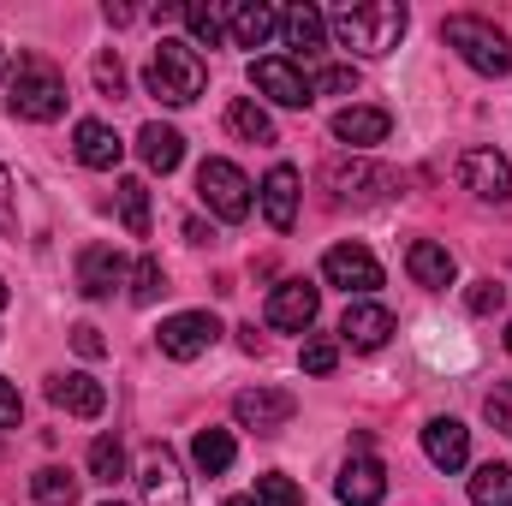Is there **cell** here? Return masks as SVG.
Masks as SVG:
<instances>
[{
  "instance_id": "28",
  "label": "cell",
  "mask_w": 512,
  "mask_h": 506,
  "mask_svg": "<svg viewBox=\"0 0 512 506\" xmlns=\"http://www.w3.org/2000/svg\"><path fill=\"white\" fill-rule=\"evenodd\" d=\"M30 495H36V506H78V477L60 465H42L30 477Z\"/></svg>"
},
{
  "instance_id": "43",
  "label": "cell",
  "mask_w": 512,
  "mask_h": 506,
  "mask_svg": "<svg viewBox=\"0 0 512 506\" xmlns=\"http://www.w3.org/2000/svg\"><path fill=\"white\" fill-rule=\"evenodd\" d=\"M227 506H262V501H256V495H233Z\"/></svg>"
},
{
  "instance_id": "32",
  "label": "cell",
  "mask_w": 512,
  "mask_h": 506,
  "mask_svg": "<svg viewBox=\"0 0 512 506\" xmlns=\"http://www.w3.org/2000/svg\"><path fill=\"white\" fill-rule=\"evenodd\" d=\"M90 477L108 483V489L126 477V447H120L114 435H96V441H90Z\"/></svg>"
},
{
  "instance_id": "22",
  "label": "cell",
  "mask_w": 512,
  "mask_h": 506,
  "mask_svg": "<svg viewBox=\"0 0 512 506\" xmlns=\"http://www.w3.org/2000/svg\"><path fill=\"white\" fill-rule=\"evenodd\" d=\"M387 131H393V114H387V108H340V114H334V137L352 143V149L387 143Z\"/></svg>"
},
{
  "instance_id": "19",
  "label": "cell",
  "mask_w": 512,
  "mask_h": 506,
  "mask_svg": "<svg viewBox=\"0 0 512 506\" xmlns=\"http://www.w3.org/2000/svg\"><path fill=\"white\" fill-rule=\"evenodd\" d=\"M423 453H429L435 471H459V465L471 459V429H465L459 417H435V423L423 429Z\"/></svg>"
},
{
  "instance_id": "3",
  "label": "cell",
  "mask_w": 512,
  "mask_h": 506,
  "mask_svg": "<svg viewBox=\"0 0 512 506\" xmlns=\"http://www.w3.org/2000/svg\"><path fill=\"white\" fill-rule=\"evenodd\" d=\"M143 84H149V96H155V102H167V108H191V102L203 96L209 72H203V60H197V48H191V42L161 36V48L149 54Z\"/></svg>"
},
{
  "instance_id": "16",
  "label": "cell",
  "mask_w": 512,
  "mask_h": 506,
  "mask_svg": "<svg viewBox=\"0 0 512 506\" xmlns=\"http://www.w3.org/2000/svg\"><path fill=\"white\" fill-rule=\"evenodd\" d=\"M280 30V12L268 0H233L227 6V36L233 48H268V36Z\"/></svg>"
},
{
  "instance_id": "12",
  "label": "cell",
  "mask_w": 512,
  "mask_h": 506,
  "mask_svg": "<svg viewBox=\"0 0 512 506\" xmlns=\"http://www.w3.org/2000/svg\"><path fill=\"white\" fill-rule=\"evenodd\" d=\"M137 483H143V501H149V506H191V495H185V477H179V459H173V447H161V441L143 453Z\"/></svg>"
},
{
  "instance_id": "14",
  "label": "cell",
  "mask_w": 512,
  "mask_h": 506,
  "mask_svg": "<svg viewBox=\"0 0 512 506\" xmlns=\"http://www.w3.org/2000/svg\"><path fill=\"white\" fill-rule=\"evenodd\" d=\"M334 495H340L346 506H382V501H387V471H382V459H370V453L346 459V471H340Z\"/></svg>"
},
{
  "instance_id": "7",
  "label": "cell",
  "mask_w": 512,
  "mask_h": 506,
  "mask_svg": "<svg viewBox=\"0 0 512 506\" xmlns=\"http://www.w3.org/2000/svg\"><path fill=\"white\" fill-rule=\"evenodd\" d=\"M322 280L340 286L346 298H364V292L382 286V262L364 251V245H334V251L322 256Z\"/></svg>"
},
{
  "instance_id": "42",
  "label": "cell",
  "mask_w": 512,
  "mask_h": 506,
  "mask_svg": "<svg viewBox=\"0 0 512 506\" xmlns=\"http://www.w3.org/2000/svg\"><path fill=\"white\" fill-rule=\"evenodd\" d=\"M0 215L12 221V179H6V161H0Z\"/></svg>"
},
{
  "instance_id": "20",
  "label": "cell",
  "mask_w": 512,
  "mask_h": 506,
  "mask_svg": "<svg viewBox=\"0 0 512 506\" xmlns=\"http://www.w3.org/2000/svg\"><path fill=\"white\" fill-rule=\"evenodd\" d=\"M72 149H78V161H84V167H96V173H114V167H120V155H126L120 131L102 126V120H78V131H72Z\"/></svg>"
},
{
  "instance_id": "17",
  "label": "cell",
  "mask_w": 512,
  "mask_h": 506,
  "mask_svg": "<svg viewBox=\"0 0 512 506\" xmlns=\"http://www.w3.org/2000/svg\"><path fill=\"white\" fill-rule=\"evenodd\" d=\"M120 280H131V268L114 245H90V251L78 256V292L84 298H108Z\"/></svg>"
},
{
  "instance_id": "33",
  "label": "cell",
  "mask_w": 512,
  "mask_h": 506,
  "mask_svg": "<svg viewBox=\"0 0 512 506\" xmlns=\"http://www.w3.org/2000/svg\"><path fill=\"white\" fill-rule=\"evenodd\" d=\"M167 292V268L155 262V256H143L137 268H131V304H155Z\"/></svg>"
},
{
  "instance_id": "4",
  "label": "cell",
  "mask_w": 512,
  "mask_h": 506,
  "mask_svg": "<svg viewBox=\"0 0 512 506\" xmlns=\"http://www.w3.org/2000/svg\"><path fill=\"white\" fill-rule=\"evenodd\" d=\"M441 36H447V48H459V60H465L471 72H483V78H507V72H512V42H507V30H495L489 18L453 12V18L441 24Z\"/></svg>"
},
{
  "instance_id": "13",
  "label": "cell",
  "mask_w": 512,
  "mask_h": 506,
  "mask_svg": "<svg viewBox=\"0 0 512 506\" xmlns=\"http://www.w3.org/2000/svg\"><path fill=\"white\" fill-rule=\"evenodd\" d=\"M387 334H393V310L387 304H370V298H352L346 304V316H340V340L346 346L376 352V346H387Z\"/></svg>"
},
{
  "instance_id": "44",
  "label": "cell",
  "mask_w": 512,
  "mask_h": 506,
  "mask_svg": "<svg viewBox=\"0 0 512 506\" xmlns=\"http://www.w3.org/2000/svg\"><path fill=\"white\" fill-rule=\"evenodd\" d=\"M0 78H12V60H6V48H0Z\"/></svg>"
},
{
  "instance_id": "21",
  "label": "cell",
  "mask_w": 512,
  "mask_h": 506,
  "mask_svg": "<svg viewBox=\"0 0 512 506\" xmlns=\"http://www.w3.org/2000/svg\"><path fill=\"white\" fill-rule=\"evenodd\" d=\"M405 268H411V280L417 286H429V292H447L453 280H459V262L447 245H435V239H417L411 251H405Z\"/></svg>"
},
{
  "instance_id": "9",
  "label": "cell",
  "mask_w": 512,
  "mask_h": 506,
  "mask_svg": "<svg viewBox=\"0 0 512 506\" xmlns=\"http://www.w3.org/2000/svg\"><path fill=\"white\" fill-rule=\"evenodd\" d=\"M459 179H465V191H477L483 203H512V161L501 149H465V155H459Z\"/></svg>"
},
{
  "instance_id": "31",
  "label": "cell",
  "mask_w": 512,
  "mask_h": 506,
  "mask_svg": "<svg viewBox=\"0 0 512 506\" xmlns=\"http://www.w3.org/2000/svg\"><path fill=\"white\" fill-rule=\"evenodd\" d=\"M179 18H185V30H191L203 48H215V42L227 36V12H221V6H203V0H191V6H179Z\"/></svg>"
},
{
  "instance_id": "30",
  "label": "cell",
  "mask_w": 512,
  "mask_h": 506,
  "mask_svg": "<svg viewBox=\"0 0 512 506\" xmlns=\"http://www.w3.org/2000/svg\"><path fill=\"white\" fill-rule=\"evenodd\" d=\"M471 506H512V465H483L471 477Z\"/></svg>"
},
{
  "instance_id": "27",
  "label": "cell",
  "mask_w": 512,
  "mask_h": 506,
  "mask_svg": "<svg viewBox=\"0 0 512 506\" xmlns=\"http://www.w3.org/2000/svg\"><path fill=\"white\" fill-rule=\"evenodd\" d=\"M227 131L245 137V143H274V120L256 108L251 96H233V102H227Z\"/></svg>"
},
{
  "instance_id": "15",
  "label": "cell",
  "mask_w": 512,
  "mask_h": 506,
  "mask_svg": "<svg viewBox=\"0 0 512 506\" xmlns=\"http://www.w3.org/2000/svg\"><path fill=\"white\" fill-rule=\"evenodd\" d=\"M48 399H54L66 417H102V411H108V387H102L96 376H84V370L54 376L48 381Z\"/></svg>"
},
{
  "instance_id": "10",
  "label": "cell",
  "mask_w": 512,
  "mask_h": 506,
  "mask_svg": "<svg viewBox=\"0 0 512 506\" xmlns=\"http://www.w3.org/2000/svg\"><path fill=\"white\" fill-rule=\"evenodd\" d=\"M292 411H298V399H292L286 387H245V393L233 399V417H239V429H256V435H274V429H286V423H292Z\"/></svg>"
},
{
  "instance_id": "41",
  "label": "cell",
  "mask_w": 512,
  "mask_h": 506,
  "mask_svg": "<svg viewBox=\"0 0 512 506\" xmlns=\"http://www.w3.org/2000/svg\"><path fill=\"white\" fill-rule=\"evenodd\" d=\"M24 417V399H18V387L12 381H0V429H12Z\"/></svg>"
},
{
  "instance_id": "34",
  "label": "cell",
  "mask_w": 512,
  "mask_h": 506,
  "mask_svg": "<svg viewBox=\"0 0 512 506\" xmlns=\"http://www.w3.org/2000/svg\"><path fill=\"white\" fill-rule=\"evenodd\" d=\"M90 78H96V90H102L108 102H120V96H126V66H120V54H114V48H102V54H96Z\"/></svg>"
},
{
  "instance_id": "40",
  "label": "cell",
  "mask_w": 512,
  "mask_h": 506,
  "mask_svg": "<svg viewBox=\"0 0 512 506\" xmlns=\"http://www.w3.org/2000/svg\"><path fill=\"white\" fill-rule=\"evenodd\" d=\"M72 346H78V358H102V352H108V346H102V328H90V322L72 328Z\"/></svg>"
},
{
  "instance_id": "29",
  "label": "cell",
  "mask_w": 512,
  "mask_h": 506,
  "mask_svg": "<svg viewBox=\"0 0 512 506\" xmlns=\"http://www.w3.org/2000/svg\"><path fill=\"white\" fill-rule=\"evenodd\" d=\"M120 221H126L131 239H149V185L143 179H120Z\"/></svg>"
},
{
  "instance_id": "45",
  "label": "cell",
  "mask_w": 512,
  "mask_h": 506,
  "mask_svg": "<svg viewBox=\"0 0 512 506\" xmlns=\"http://www.w3.org/2000/svg\"><path fill=\"white\" fill-rule=\"evenodd\" d=\"M6 304H12V292H6V280H0V310H6Z\"/></svg>"
},
{
  "instance_id": "1",
  "label": "cell",
  "mask_w": 512,
  "mask_h": 506,
  "mask_svg": "<svg viewBox=\"0 0 512 506\" xmlns=\"http://www.w3.org/2000/svg\"><path fill=\"white\" fill-rule=\"evenodd\" d=\"M405 24H411V12L399 6V0H364V6H340L334 18H328V30L340 36V48H352V54H364V60H382L399 48V36H405Z\"/></svg>"
},
{
  "instance_id": "47",
  "label": "cell",
  "mask_w": 512,
  "mask_h": 506,
  "mask_svg": "<svg viewBox=\"0 0 512 506\" xmlns=\"http://www.w3.org/2000/svg\"><path fill=\"white\" fill-rule=\"evenodd\" d=\"M108 506H120V501H108Z\"/></svg>"
},
{
  "instance_id": "25",
  "label": "cell",
  "mask_w": 512,
  "mask_h": 506,
  "mask_svg": "<svg viewBox=\"0 0 512 506\" xmlns=\"http://www.w3.org/2000/svg\"><path fill=\"white\" fill-rule=\"evenodd\" d=\"M233 435L227 429H197V441H191V459H197V471L203 477H221V471H233Z\"/></svg>"
},
{
  "instance_id": "36",
  "label": "cell",
  "mask_w": 512,
  "mask_h": 506,
  "mask_svg": "<svg viewBox=\"0 0 512 506\" xmlns=\"http://www.w3.org/2000/svg\"><path fill=\"white\" fill-rule=\"evenodd\" d=\"M352 90H358V72L352 66H322L310 78V96H352Z\"/></svg>"
},
{
  "instance_id": "23",
  "label": "cell",
  "mask_w": 512,
  "mask_h": 506,
  "mask_svg": "<svg viewBox=\"0 0 512 506\" xmlns=\"http://www.w3.org/2000/svg\"><path fill=\"white\" fill-rule=\"evenodd\" d=\"M137 155H143L149 173H173V167L185 161V137L173 126H161V120H149V126L137 131Z\"/></svg>"
},
{
  "instance_id": "39",
  "label": "cell",
  "mask_w": 512,
  "mask_h": 506,
  "mask_svg": "<svg viewBox=\"0 0 512 506\" xmlns=\"http://www.w3.org/2000/svg\"><path fill=\"white\" fill-rule=\"evenodd\" d=\"M334 364H340V346L334 340H310L304 346V370L310 376H334Z\"/></svg>"
},
{
  "instance_id": "11",
  "label": "cell",
  "mask_w": 512,
  "mask_h": 506,
  "mask_svg": "<svg viewBox=\"0 0 512 506\" xmlns=\"http://www.w3.org/2000/svg\"><path fill=\"white\" fill-rule=\"evenodd\" d=\"M316 310H322V292L310 280H280L268 292V328H280V334H304L316 322Z\"/></svg>"
},
{
  "instance_id": "18",
  "label": "cell",
  "mask_w": 512,
  "mask_h": 506,
  "mask_svg": "<svg viewBox=\"0 0 512 506\" xmlns=\"http://www.w3.org/2000/svg\"><path fill=\"white\" fill-rule=\"evenodd\" d=\"M262 215H268L274 233H292L298 227V173L286 161L268 167V179H262Z\"/></svg>"
},
{
  "instance_id": "35",
  "label": "cell",
  "mask_w": 512,
  "mask_h": 506,
  "mask_svg": "<svg viewBox=\"0 0 512 506\" xmlns=\"http://www.w3.org/2000/svg\"><path fill=\"white\" fill-rule=\"evenodd\" d=\"M256 501H262V506H304V489H298L292 477L268 471V477H256Z\"/></svg>"
},
{
  "instance_id": "5",
  "label": "cell",
  "mask_w": 512,
  "mask_h": 506,
  "mask_svg": "<svg viewBox=\"0 0 512 506\" xmlns=\"http://www.w3.org/2000/svg\"><path fill=\"white\" fill-rule=\"evenodd\" d=\"M197 197H203L209 215H221V221H245V215H251V179H245L227 155H209V161L197 167Z\"/></svg>"
},
{
  "instance_id": "26",
  "label": "cell",
  "mask_w": 512,
  "mask_h": 506,
  "mask_svg": "<svg viewBox=\"0 0 512 506\" xmlns=\"http://www.w3.org/2000/svg\"><path fill=\"white\" fill-rule=\"evenodd\" d=\"M322 179H328L340 197H376L370 185H387V173L364 167V161H328V167H322Z\"/></svg>"
},
{
  "instance_id": "8",
  "label": "cell",
  "mask_w": 512,
  "mask_h": 506,
  "mask_svg": "<svg viewBox=\"0 0 512 506\" xmlns=\"http://www.w3.org/2000/svg\"><path fill=\"white\" fill-rule=\"evenodd\" d=\"M251 84L274 102V108H310V102H316V96H310V78H304L292 60H280V54L251 60Z\"/></svg>"
},
{
  "instance_id": "38",
  "label": "cell",
  "mask_w": 512,
  "mask_h": 506,
  "mask_svg": "<svg viewBox=\"0 0 512 506\" xmlns=\"http://www.w3.org/2000/svg\"><path fill=\"white\" fill-rule=\"evenodd\" d=\"M507 304V286H495V280H477L471 292H465V310L471 316H489V310H501Z\"/></svg>"
},
{
  "instance_id": "6",
  "label": "cell",
  "mask_w": 512,
  "mask_h": 506,
  "mask_svg": "<svg viewBox=\"0 0 512 506\" xmlns=\"http://www.w3.org/2000/svg\"><path fill=\"white\" fill-rule=\"evenodd\" d=\"M161 352L173 358V364H191V358H203L215 340H221V322L209 316V310H179V316H167L161 322Z\"/></svg>"
},
{
  "instance_id": "2",
  "label": "cell",
  "mask_w": 512,
  "mask_h": 506,
  "mask_svg": "<svg viewBox=\"0 0 512 506\" xmlns=\"http://www.w3.org/2000/svg\"><path fill=\"white\" fill-rule=\"evenodd\" d=\"M6 108H12L18 120L48 126V120H60V114H66V78H60L42 54H18L12 78H6Z\"/></svg>"
},
{
  "instance_id": "46",
  "label": "cell",
  "mask_w": 512,
  "mask_h": 506,
  "mask_svg": "<svg viewBox=\"0 0 512 506\" xmlns=\"http://www.w3.org/2000/svg\"><path fill=\"white\" fill-rule=\"evenodd\" d=\"M507 352H512V322H507Z\"/></svg>"
},
{
  "instance_id": "24",
  "label": "cell",
  "mask_w": 512,
  "mask_h": 506,
  "mask_svg": "<svg viewBox=\"0 0 512 506\" xmlns=\"http://www.w3.org/2000/svg\"><path fill=\"white\" fill-rule=\"evenodd\" d=\"M280 36H286V48H298V54H316L322 42H328V18L304 0V6H292V12H280Z\"/></svg>"
},
{
  "instance_id": "37",
  "label": "cell",
  "mask_w": 512,
  "mask_h": 506,
  "mask_svg": "<svg viewBox=\"0 0 512 506\" xmlns=\"http://www.w3.org/2000/svg\"><path fill=\"white\" fill-rule=\"evenodd\" d=\"M483 417H489L501 435H512V381H495V387L483 393Z\"/></svg>"
}]
</instances>
